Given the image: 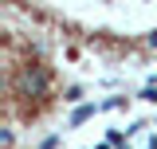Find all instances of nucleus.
I'll return each instance as SVG.
<instances>
[{
    "label": "nucleus",
    "instance_id": "nucleus-1",
    "mask_svg": "<svg viewBox=\"0 0 157 149\" xmlns=\"http://www.w3.org/2000/svg\"><path fill=\"white\" fill-rule=\"evenodd\" d=\"M47 82H51V78H47V71H43V67H39V63H28V67H24V71H20V94H32V98H39V94L47 90Z\"/></svg>",
    "mask_w": 157,
    "mask_h": 149
},
{
    "label": "nucleus",
    "instance_id": "nucleus-2",
    "mask_svg": "<svg viewBox=\"0 0 157 149\" xmlns=\"http://www.w3.org/2000/svg\"><path fill=\"white\" fill-rule=\"evenodd\" d=\"M94 110H102V106H94V102H90V106H78V110L71 114V126H82L86 118H94Z\"/></svg>",
    "mask_w": 157,
    "mask_h": 149
},
{
    "label": "nucleus",
    "instance_id": "nucleus-3",
    "mask_svg": "<svg viewBox=\"0 0 157 149\" xmlns=\"http://www.w3.org/2000/svg\"><path fill=\"white\" fill-rule=\"evenodd\" d=\"M98 149H110V145H98Z\"/></svg>",
    "mask_w": 157,
    "mask_h": 149
}]
</instances>
